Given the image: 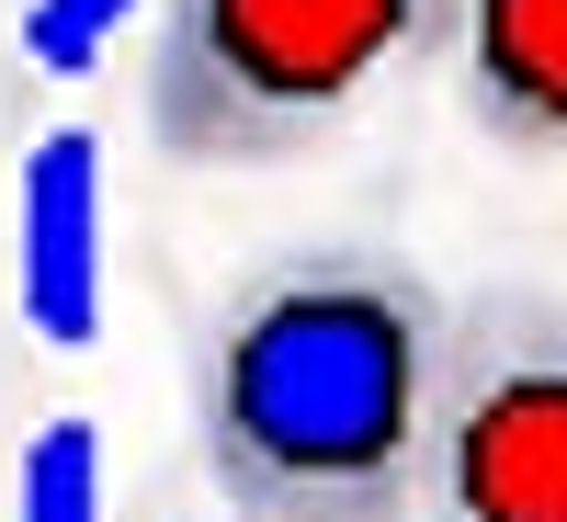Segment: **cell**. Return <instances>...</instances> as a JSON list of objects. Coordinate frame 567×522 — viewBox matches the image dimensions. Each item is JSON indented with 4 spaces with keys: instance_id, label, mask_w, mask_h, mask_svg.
<instances>
[{
    "instance_id": "obj_4",
    "label": "cell",
    "mask_w": 567,
    "mask_h": 522,
    "mask_svg": "<svg viewBox=\"0 0 567 522\" xmlns=\"http://www.w3.org/2000/svg\"><path fill=\"white\" fill-rule=\"evenodd\" d=\"M103 227H114L103 136L91 125H45L23 149V205H12L23 318H34L45 352H91L103 341Z\"/></svg>"
},
{
    "instance_id": "obj_6",
    "label": "cell",
    "mask_w": 567,
    "mask_h": 522,
    "mask_svg": "<svg viewBox=\"0 0 567 522\" xmlns=\"http://www.w3.org/2000/svg\"><path fill=\"white\" fill-rule=\"evenodd\" d=\"M114 478H103V432L80 409H58L45 432L23 443V489H12V522H103Z\"/></svg>"
},
{
    "instance_id": "obj_2",
    "label": "cell",
    "mask_w": 567,
    "mask_h": 522,
    "mask_svg": "<svg viewBox=\"0 0 567 522\" xmlns=\"http://www.w3.org/2000/svg\"><path fill=\"white\" fill-rule=\"evenodd\" d=\"M443 23L454 0H171L148 58V125L171 160L205 171L296 160Z\"/></svg>"
},
{
    "instance_id": "obj_1",
    "label": "cell",
    "mask_w": 567,
    "mask_h": 522,
    "mask_svg": "<svg viewBox=\"0 0 567 522\" xmlns=\"http://www.w3.org/2000/svg\"><path fill=\"white\" fill-rule=\"evenodd\" d=\"M454 318L386 250H307L239 284L205 352V465L261 522H409Z\"/></svg>"
},
{
    "instance_id": "obj_3",
    "label": "cell",
    "mask_w": 567,
    "mask_h": 522,
    "mask_svg": "<svg viewBox=\"0 0 567 522\" xmlns=\"http://www.w3.org/2000/svg\"><path fill=\"white\" fill-rule=\"evenodd\" d=\"M420 478L443 522H567V352L545 318H488V341L443 364Z\"/></svg>"
},
{
    "instance_id": "obj_7",
    "label": "cell",
    "mask_w": 567,
    "mask_h": 522,
    "mask_svg": "<svg viewBox=\"0 0 567 522\" xmlns=\"http://www.w3.org/2000/svg\"><path fill=\"white\" fill-rule=\"evenodd\" d=\"M125 12H136V0H23V58L45 80H91Z\"/></svg>"
},
{
    "instance_id": "obj_8",
    "label": "cell",
    "mask_w": 567,
    "mask_h": 522,
    "mask_svg": "<svg viewBox=\"0 0 567 522\" xmlns=\"http://www.w3.org/2000/svg\"><path fill=\"white\" fill-rule=\"evenodd\" d=\"M216 522H261V511H216Z\"/></svg>"
},
{
    "instance_id": "obj_5",
    "label": "cell",
    "mask_w": 567,
    "mask_h": 522,
    "mask_svg": "<svg viewBox=\"0 0 567 522\" xmlns=\"http://www.w3.org/2000/svg\"><path fill=\"white\" fill-rule=\"evenodd\" d=\"M465 12V91L511 149L567 136V0H454Z\"/></svg>"
}]
</instances>
